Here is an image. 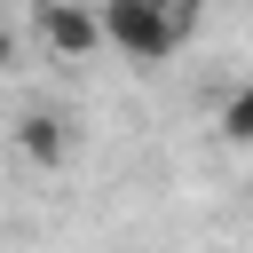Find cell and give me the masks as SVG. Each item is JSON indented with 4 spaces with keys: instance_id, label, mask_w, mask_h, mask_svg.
<instances>
[{
    "instance_id": "obj_1",
    "label": "cell",
    "mask_w": 253,
    "mask_h": 253,
    "mask_svg": "<svg viewBox=\"0 0 253 253\" xmlns=\"http://www.w3.org/2000/svg\"><path fill=\"white\" fill-rule=\"evenodd\" d=\"M95 16H103V47H119L126 63H166L198 24H182L166 0H95Z\"/></svg>"
},
{
    "instance_id": "obj_2",
    "label": "cell",
    "mask_w": 253,
    "mask_h": 253,
    "mask_svg": "<svg viewBox=\"0 0 253 253\" xmlns=\"http://www.w3.org/2000/svg\"><path fill=\"white\" fill-rule=\"evenodd\" d=\"M40 40H47L63 63L95 55V47H103V16H95V0H47V8H40Z\"/></svg>"
},
{
    "instance_id": "obj_3",
    "label": "cell",
    "mask_w": 253,
    "mask_h": 253,
    "mask_svg": "<svg viewBox=\"0 0 253 253\" xmlns=\"http://www.w3.org/2000/svg\"><path fill=\"white\" fill-rule=\"evenodd\" d=\"M16 150L55 174V166L71 158V119H63V111H24V119H16Z\"/></svg>"
},
{
    "instance_id": "obj_4",
    "label": "cell",
    "mask_w": 253,
    "mask_h": 253,
    "mask_svg": "<svg viewBox=\"0 0 253 253\" xmlns=\"http://www.w3.org/2000/svg\"><path fill=\"white\" fill-rule=\"evenodd\" d=\"M221 134H229V142H253V79L221 95Z\"/></svg>"
},
{
    "instance_id": "obj_5",
    "label": "cell",
    "mask_w": 253,
    "mask_h": 253,
    "mask_svg": "<svg viewBox=\"0 0 253 253\" xmlns=\"http://www.w3.org/2000/svg\"><path fill=\"white\" fill-rule=\"evenodd\" d=\"M8 63H16V32L0 24V71H8Z\"/></svg>"
}]
</instances>
